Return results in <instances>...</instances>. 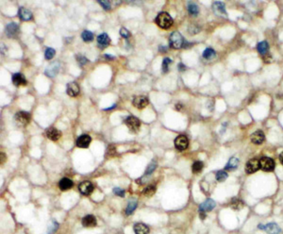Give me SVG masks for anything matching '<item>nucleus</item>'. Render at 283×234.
I'll list each match as a JSON object with an SVG mask.
<instances>
[{
    "instance_id": "1",
    "label": "nucleus",
    "mask_w": 283,
    "mask_h": 234,
    "mask_svg": "<svg viewBox=\"0 0 283 234\" xmlns=\"http://www.w3.org/2000/svg\"><path fill=\"white\" fill-rule=\"evenodd\" d=\"M157 25L161 29H169L173 25V19L167 12H160L156 18Z\"/></svg>"
},
{
    "instance_id": "2",
    "label": "nucleus",
    "mask_w": 283,
    "mask_h": 234,
    "mask_svg": "<svg viewBox=\"0 0 283 234\" xmlns=\"http://www.w3.org/2000/svg\"><path fill=\"white\" fill-rule=\"evenodd\" d=\"M169 43H170V45L172 46L173 48L177 49V48H180L183 46L184 40H183V37L181 36V34L179 32L175 31V32L171 33V35L169 37Z\"/></svg>"
},
{
    "instance_id": "3",
    "label": "nucleus",
    "mask_w": 283,
    "mask_h": 234,
    "mask_svg": "<svg viewBox=\"0 0 283 234\" xmlns=\"http://www.w3.org/2000/svg\"><path fill=\"white\" fill-rule=\"evenodd\" d=\"M216 204L215 202L212 199H207L205 202H203L200 207H199V214H200V218L204 219L206 216V213L207 212H210L211 209H213L215 208Z\"/></svg>"
},
{
    "instance_id": "4",
    "label": "nucleus",
    "mask_w": 283,
    "mask_h": 234,
    "mask_svg": "<svg viewBox=\"0 0 283 234\" xmlns=\"http://www.w3.org/2000/svg\"><path fill=\"white\" fill-rule=\"evenodd\" d=\"M30 120V115L26 111H19L15 114V122L18 126L25 127L29 124Z\"/></svg>"
},
{
    "instance_id": "5",
    "label": "nucleus",
    "mask_w": 283,
    "mask_h": 234,
    "mask_svg": "<svg viewBox=\"0 0 283 234\" xmlns=\"http://www.w3.org/2000/svg\"><path fill=\"white\" fill-rule=\"evenodd\" d=\"M125 123L127 125V127L129 128L130 131L132 132H137L141 127V122L140 120L135 116H128L126 118Z\"/></svg>"
},
{
    "instance_id": "6",
    "label": "nucleus",
    "mask_w": 283,
    "mask_h": 234,
    "mask_svg": "<svg viewBox=\"0 0 283 234\" xmlns=\"http://www.w3.org/2000/svg\"><path fill=\"white\" fill-rule=\"evenodd\" d=\"M259 166H261L262 170L270 172V171H273L275 168V161L271 158L263 157L259 160Z\"/></svg>"
},
{
    "instance_id": "7",
    "label": "nucleus",
    "mask_w": 283,
    "mask_h": 234,
    "mask_svg": "<svg viewBox=\"0 0 283 234\" xmlns=\"http://www.w3.org/2000/svg\"><path fill=\"white\" fill-rule=\"evenodd\" d=\"M189 146V140L185 135H179L175 139V146L177 150H185Z\"/></svg>"
},
{
    "instance_id": "8",
    "label": "nucleus",
    "mask_w": 283,
    "mask_h": 234,
    "mask_svg": "<svg viewBox=\"0 0 283 234\" xmlns=\"http://www.w3.org/2000/svg\"><path fill=\"white\" fill-rule=\"evenodd\" d=\"M261 166H259V160L257 159H252L250 160L245 165V172L247 174H253L257 172Z\"/></svg>"
},
{
    "instance_id": "9",
    "label": "nucleus",
    "mask_w": 283,
    "mask_h": 234,
    "mask_svg": "<svg viewBox=\"0 0 283 234\" xmlns=\"http://www.w3.org/2000/svg\"><path fill=\"white\" fill-rule=\"evenodd\" d=\"M79 192L84 195V196H89L92 193L93 191V186L92 184L88 181V180H85V181H82L79 185Z\"/></svg>"
},
{
    "instance_id": "10",
    "label": "nucleus",
    "mask_w": 283,
    "mask_h": 234,
    "mask_svg": "<svg viewBox=\"0 0 283 234\" xmlns=\"http://www.w3.org/2000/svg\"><path fill=\"white\" fill-rule=\"evenodd\" d=\"M258 228L265 230L268 234H278L281 231L280 227L276 224H275V223H270V224H268L266 226L258 225Z\"/></svg>"
},
{
    "instance_id": "11",
    "label": "nucleus",
    "mask_w": 283,
    "mask_h": 234,
    "mask_svg": "<svg viewBox=\"0 0 283 234\" xmlns=\"http://www.w3.org/2000/svg\"><path fill=\"white\" fill-rule=\"evenodd\" d=\"M91 142H92V138L87 134H83L78 138L77 146L80 148H87L90 146Z\"/></svg>"
},
{
    "instance_id": "12",
    "label": "nucleus",
    "mask_w": 283,
    "mask_h": 234,
    "mask_svg": "<svg viewBox=\"0 0 283 234\" xmlns=\"http://www.w3.org/2000/svg\"><path fill=\"white\" fill-rule=\"evenodd\" d=\"M59 70H60V63L56 61V62H53L52 64H50L48 67L45 69L44 74L47 77L53 78V77H55L59 73Z\"/></svg>"
},
{
    "instance_id": "13",
    "label": "nucleus",
    "mask_w": 283,
    "mask_h": 234,
    "mask_svg": "<svg viewBox=\"0 0 283 234\" xmlns=\"http://www.w3.org/2000/svg\"><path fill=\"white\" fill-rule=\"evenodd\" d=\"M133 105L135 108L139 109V110H142L146 108L147 105H148V99L147 97H136L134 99H133Z\"/></svg>"
},
{
    "instance_id": "14",
    "label": "nucleus",
    "mask_w": 283,
    "mask_h": 234,
    "mask_svg": "<svg viewBox=\"0 0 283 234\" xmlns=\"http://www.w3.org/2000/svg\"><path fill=\"white\" fill-rule=\"evenodd\" d=\"M45 135L46 137L48 138L51 141H58V140L61 138V133L60 130H58L57 128H50L48 129H46L45 131Z\"/></svg>"
},
{
    "instance_id": "15",
    "label": "nucleus",
    "mask_w": 283,
    "mask_h": 234,
    "mask_svg": "<svg viewBox=\"0 0 283 234\" xmlns=\"http://www.w3.org/2000/svg\"><path fill=\"white\" fill-rule=\"evenodd\" d=\"M264 138H265L264 133L261 130H258L251 135V142L255 145H261L263 143Z\"/></svg>"
},
{
    "instance_id": "16",
    "label": "nucleus",
    "mask_w": 283,
    "mask_h": 234,
    "mask_svg": "<svg viewBox=\"0 0 283 234\" xmlns=\"http://www.w3.org/2000/svg\"><path fill=\"white\" fill-rule=\"evenodd\" d=\"M66 92L70 97H77L79 93V87L76 82H70L67 84Z\"/></svg>"
},
{
    "instance_id": "17",
    "label": "nucleus",
    "mask_w": 283,
    "mask_h": 234,
    "mask_svg": "<svg viewBox=\"0 0 283 234\" xmlns=\"http://www.w3.org/2000/svg\"><path fill=\"white\" fill-rule=\"evenodd\" d=\"M18 29H19V27L16 23L14 22H11L10 24L6 27V35L10 38H12V37H15L17 35V32H18Z\"/></svg>"
},
{
    "instance_id": "18",
    "label": "nucleus",
    "mask_w": 283,
    "mask_h": 234,
    "mask_svg": "<svg viewBox=\"0 0 283 234\" xmlns=\"http://www.w3.org/2000/svg\"><path fill=\"white\" fill-rule=\"evenodd\" d=\"M212 8H213V11L219 15V16H225L227 17V11H226V8H225V4L219 1H216L212 5Z\"/></svg>"
},
{
    "instance_id": "19",
    "label": "nucleus",
    "mask_w": 283,
    "mask_h": 234,
    "mask_svg": "<svg viewBox=\"0 0 283 234\" xmlns=\"http://www.w3.org/2000/svg\"><path fill=\"white\" fill-rule=\"evenodd\" d=\"M82 225L85 227H92L97 225V218L93 215H86L82 219Z\"/></svg>"
},
{
    "instance_id": "20",
    "label": "nucleus",
    "mask_w": 283,
    "mask_h": 234,
    "mask_svg": "<svg viewBox=\"0 0 283 234\" xmlns=\"http://www.w3.org/2000/svg\"><path fill=\"white\" fill-rule=\"evenodd\" d=\"M18 15L24 21H29V20L32 19V13H31V11H29V10H27L26 8H24V7H21L19 9Z\"/></svg>"
},
{
    "instance_id": "21",
    "label": "nucleus",
    "mask_w": 283,
    "mask_h": 234,
    "mask_svg": "<svg viewBox=\"0 0 283 234\" xmlns=\"http://www.w3.org/2000/svg\"><path fill=\"white\" fill-rule=\"evenodd\" d=\"M12 83L15 86H21V85H26L27 84V80L24 77V75L20 74V73H16L12 76Z\"/></svg>"
},
{
    "instance_id": "22",
    "label": "nucleus",
    "mask_w": 283,
    "mask_h": 234,
    "mask_svg": "<svg viewBox=\"0 0 283 234\" xmlns=\"http://www.w3.org/2000/svg\"><path fill=\"white\" fill-rule=\"evenodd\" d=\"M73 186V181L68 178H63L59 183V187L61 191H67Z\"/></svg>"
},
{
    "instance_id": "23",
    "label": "nucleus",
    "mask_w": 283,
    "mask_h": 234,
    "mask_svg": "<svg viewBox=\"0 0 283 234\" xmlns=\"http://www.w3.org/2000/svg\"><path fill=\"white\" fill-rule=\"evenodd\" d=\"M134 232L135 234H148L149 227L143 223H138L134 226Z\"/></svg>"
},
{
    "instance_id": "24",
    "label": "nucleus",
    "mask_w": 283,
    "mask_h": 234,
    "mask_svg": "<svg viewBox=\"0 0 283 234\" xmlns=\"http://www.w3.org/2000/svg\"><path fill=\"white\" fill-rule=\"evenodd\" d=\"M257 49H258V52L261 54V55H266L268 50H269V44L267 42H261L258 43V45H257Z\"/></svg>"
},
{
    "instance_id": "25",
    "label": "nucleus",
    "mask_w": 283,
    "mask_h": 234,
    "mask_svg": "<svg viewBox=\"0 0 283 234\" xmlns=\"http://www.w3.org/2000/svg\"><path fill=\"white\" fill-rule=\"evenodd\" d=\"M110 42V40L106 33H102L97 37V43L101 46V47H106V46H108Z\"/></svg>"
},
{
    "instance_id": "26",
    "label": "nucleus",
    "mask_w": 283,
    "mask_h": 234,
    "mask_svg": "<svg viewBox=\"0 0 283 234\" xmlns=\"http://www.w3.org/2000/svg\"><path fill=\"white\" fill-rule=\"evenodd\" d=\"M238 165H239V159H237V158H235V157H232L229 160H228V162L227 163V165H226V167H225V169L226 170H234V169H236L238 167Z\"/></svg>"
},
{
    "instance_id": "27",
    "label": "nucleus",
    "mask_w": 283,
    "mask_h": 234,
    "mask_svg": "<svg viewBox=\"0 0 283 234\" xmlns=\"http://www.w3.org/2000/svg\"><path fill=\"white\" fill-rule=\"evenodd\" d=\"M188 11L190 14L196 16L199 12V8L196 4H195L193 2H189L188 3Z\"/></svg>"
},
{
    "instance_id": "28",
    "label": "nucleus",
    "mask_w": 283,
    "mask_h": 234,
    "mask_svg": "<svg viewBox=\"0 0 283 234\" xmlns=\"http://www.w3.org/2000/svg\"><path fill=\"white\" fill-rule=\"evenodd\" d=\"M230 207L234 209H240L244 207V203L238 198H233L230 202Z\"/></svg>"
},
{
    "instance_id": "29",
    "label": "nucleus",
    "mask_w": 283,
    "mask_h": 234,
    "mask_svg": "<svg viewBox=\"0 0 283 234\" xmlns=\"http://www.w3.org/2000/svg\"><path fill=\"white\" fill-rule=\"evenodd\" d=\"M155 193H156V187L150 185V186H147L146 188L144 190L143 195L146 197H151L155 195Z\"/></svg>"
},
{
    "instance_id": "30",
    "label": "nucleus",
    "mask_w": 283,
    "mask_h": 234,
    "mask_svg": "<svg viewBox=\"0 0 283 234\" xmlns=\"http://www.w3.org/2000/svg\"><path fill=\"white\" fill-rule=\"evenodd\" d=\"M136 208H137V202L136 201H129L128 204V207L126 209V214L128 215H130L135 210Z\"/></svg>"
},
{
    "instance_id": "31",
    "label": "nucleus",
    "mask_w": 283,
    "mask_h": 234,
    "mask_svg": "<svg viewBox=\"0 0 283 234\" xmlns=\"http://www.w3.org/2000/svg\"><path fill=\"white\" fill-rule=\"evenodd\" d=\"M203 57L206 59V60H211L215 57V52L213 49L211 48H207L205 49V51L203 52Z\"/></svg>"
},
{
    "instance_id": "32",
    "label": "nucleus",
    "mask_w": 283,
    "mask_h": 234,
    "mask_svg": "<svg viewBox=\"0 0 283 234\" xmlns=\"http://www.w3.org/2000/svg\"><path fill=\"white\" fill-rule=\"evenodd\" d=\"M172 63V60L169 59V58H165L163 61H162V65H161V70L163 73H167L168 72V67H169V64Z\"/></svg>"
},
{
    "instance_id": "33",
    "label": "nucleus",
    "mask_w": 283,
    "mask_h": 234,
    "mask_svg": "<svg viewBox=\"0 0 283 234\" xmlns=\"http://www.w3.org/2000/svg\"><path fill=\"white\" fill-rule=\"evenodd\" d=\"M81 37L84 42H91L93 39V34L89 30H84L81 34Z\"/></svg>"
},
{
    "instance_id": "34",
    "label": "nucleus",
    "mask_w": 283,
    "mask_h": 234,
    "mask_svg": "<svg viewBox=\"0 0 283 234\" xmlns=\"http://www.w3.org/2000/svg\"><path fill=\"white\" fill-rule=\"evenodd\" d=\"M202 169H203V162L202 161H195L192 166V170L195 174L199 173Z\"/></svg>"
},
{
    "instance_id": "35",
    "label": "nucleus",
    "mask_w": 283,
    "mask_h": 234,
    "mask_svg": "<svg viewBox=\"0 0 283 234\" xmlns=\"http://www.w3.org/2000/svg\"><path fill=\"white\" fill-rule=\"evenodd\" d=\"M227 178V174L225 171L221 170V171H218V172L216 173V179H217L218 181L223 182V181H225Z\"/></svg>"
},
{
    "instance_id": "36",
    "label": "nucleus",
    "mask_w": 283,
    "mask_h": 234,
    "mask_svg": "<svg viewBox=\"0 0 283 234\" xmlns=\"http://www.w3.org/2000/svg\"><path fill=\"white\" fill-rule=\"evenodd\" d=\"M58 227H59V224L55 221V220H52L51 222V225L48 227V230H47V234H51L53 233L55 230L58 229Z\"/></svg>"
},
{
    "instance_id": "37",
    "label": "nucleus",
    "mask_w": 283,
    "mask_h": 234,
    "mask_svg": "<svg viewBox=\"0 0 283 234\" xmlns=\"http://www.w3.org/2000/svg\"><path fill=\"white\" fill-rule=\"evenodd\" d=\"M44 56H45V59H46V60H51V59L55 56V50H54L53 48H47V49L45 50Z\"/></svg>"
},
{
    "instance_id": "38",
    "label": "nucleus",
    "mask_w": 283,
    "mask_h": 234,
    "mask_svg": "<svg viewBox=\"0 0 283 234\" xmlns=\"http://www.w3.org/2000/svg\"><path fill=\"white\" fill-rule=\"evenodd\" d=\"M115 155H116V149H115L114 146H109L108 149H107V156L113 157Z\"/></svg>"
},
{
    "instance_id": "39",
    "label": "nucleus",
    "mask_w": 283,
    "mask_h": 234,
    "mask_svg": "<svg viewBox=\"0 0 283 234\" xmlns=\"http://www.w3.org/2000/svg\"><path fill=\"white\" fill-rule=\"evenodd\" d=\"M156 167H157V164H156L155 162L150 163V164L147 166V169H146V175H151V174L153 173V171L156 169Z\"/></svg>"
},
{
    "instance_id": "40",
    "label": "nucleus",
    "mask_w": 283,
    "mask_h": 234,
    "mask_svg": "<svg viewBox=\"0 0 283 234\" xmlns=\"http://www.w3.org/2000/svg\"><path fill=\"white\" fill-rule=\"evenodd\" d=\"M113 193L115 195H117L118 196H121V197L125 196V190H123L121 188H114L113 189Z\"/></svg>"
},
{
    "instance_id": "41",
    "label": "nucleus",
    "mask_w": 283,
    "mask_h": 234,
    "mask_svg": "<svg viewBox=\"0 0 283 234\" xmlns=\"http://www.w3.org/2000/svg\"><path fill=\"white\" fill-rule=\"evenodd\" d=\"M120 34H121V36H122L123 38H126V39H128V38L130 36L129 31H128L127 29H125V28H122V29H121V30H120Z\"/></svg>"
},
{
    "instance_id": "42",
    "label": "nucleus",
    "mask_w": 283,
    "mask_h": 234,
    "mask_svg": "<svg viewBox=\"0 0 283 234\" xmlns=\"http://www.w3.org/2000/svg\"><path fill=\"white\" fill-rule=\"evenodd\" d=\"M99 4L105 9V10H110V1H98Z\"/></svg>"
},
{
    "instance_id": "43",
    "label": "nucleus",
    "mask_w": 283,
    "mask_h": 234,
    "mask_svg": "<svg viewBox=\"0 0 283 234\" xmlns=\"http://www.w3.org/2000/svg\"><path fill=\"white\" fill-rule=\"evenodd\" d=\"M78 61L80 65H84L85 63L88 62V60L83 56H78Z\"/></svg>"
},
{
    "instance_id": "44",
    "label": "nucleus",
    "mask_w": 283,
    "mask_h": 234,
    "mask_svg": "<svg viewBox=\"0 0 283 234\" xmlns=\"http://www.w3.org/2000/svg\"><path fill=\"white\" fill-rule=\"evenodd\" d=\"M263 61H264L265 62H270V61H272V58H271V56H268V55L266 54V55L263 56Z\"/></svg>"
},
{
    "instance_id": "45",
    "label": "nucleus",
    "mask_w": 283,
    "mask_h": 234,
    "mask_svg": "<svg viewBox=\"0 0 283 234\" xmlns=\"http://www.w3.org/2000/svg\"><path fill=\"white\" fill-rule=\"evenodd\" d=\"M178 70H179V71H185V70H186V66H185L184 64H182V63H179V64H178Z\"/></svg>"
},
{
    "instance_id": "46",
    "label": "nucleus",
    "mask_w": 283,
    "mask_h": 234,
    "mask_svg": "<svg viewBox=\"0 0 283 234\" xmlns=\"http://www.w3.org/2000/svg\"><path fill=\"white\" fill-rule=\"evenodd\" d=\"M279 160H280V162H281V164L283 165V152L280 154V156H279Z\"/></svg>"
},
{
    "instance_id": "47",
    "label": "nucleus",
    "mask_w": 283,
    "mask_h": 234,
    "mask_svg": "<svg viewBox=\"0 0 283 234\" xmlns=\"http://www.w3.org/2000/svg\"><path fill=\"white\" fill-rule=\"evenodd\" d=\"M181 108H182V105H181V104H177V105H176V109H177V110H181Z\"/></svg>"
},
{
    "instance_id": "48",
    "label": "nucleus",
    "mask_w": 283,
    "mask_h": 234,
    "mask_svg": "<svg viewBox=\"0 0 283 234\" xmlns=\"http://www.w3.org/2000/svg\"><path fill=\"white\" fill-rule=\"evenodd\" d=\"M105 57H106L107 59H113V57H111V56H109V55H105Z\"/></svg>"
}]
</instances>
